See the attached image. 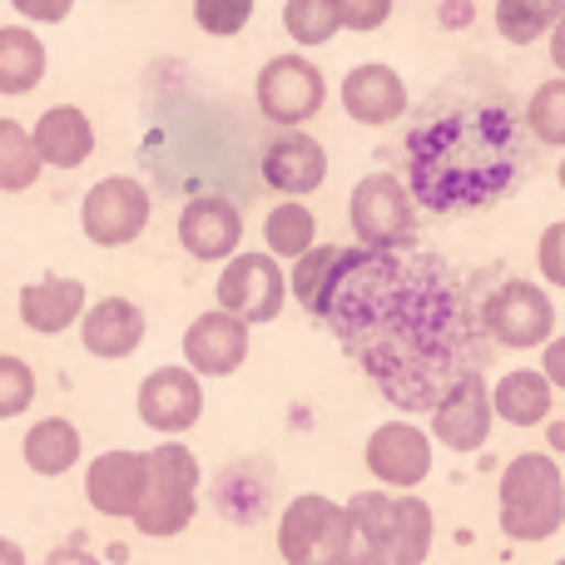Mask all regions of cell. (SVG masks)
<instances>
[{
    "mask_svg": "<svg viewBox=\"0 0 565 565\" xmlns=\"http://www.w3.org/2000/svg\"><path fill=\"white\" fill-rule=\"evenodd\" d=\"M149 487V461L145 451H99L85 467V501L99 511V516L129 521L145 501Z\"/></svg>",
    "mask_w": 565,
    "mask_h": 565,
    "instance_id": "ac0fdd59",
    "label": "cell"
},
{
    "mask_svg": "<svg viewBox=\"0 0 565 565\" xmlns=\"http://www.w3.org/2000/svg\"><path fill=\"white\" fill-rule=\"evenodd\" d=\"M282 30L292 45H328L338 35V6L332 0H282Z\"/></svg>",
    "mask_w": 565,
    "mask_h": 565,
    "instance_id": "1f68e13d",
    "label": "cell"
},
{
    "mask_svg": "<svg viewBox=\"0 0 565 565\" xmlns=\"http://www.w3.org/2000/svg\"><path fill=\"white\" fill-rule=\"evenodd\" d=\"M258 174H264V184L278 189L282 199H308V194H318L322 179H328V149H322L308 129H278L264 145Z\"/></svg>",
    "mask_w": 565,
    "mask_h": 565,
    "instance_id": "5bb4252c",
    "label": "cell"
},
{
    "mask_svg": "<svg viewBox=\"0 0 565 565\" xmlns=\"http://www.w3.org/2000/svg\"><path fill=\"white\" fill-rule=\"evenodd\" d=\"M338 6V25L342 30H358V35H372V30L387 25L392 6L397 0H332Z\"/></svg>",
    "mask_w": 565,
    "mask_h": 565,
    "instance_id": "e575fe53",
    "label": "cell"
},
{
    "mask_svg": "<svg viewBox=\"0 0 565 565\" xmlns=\"http://www.w3.org/2000/svg\"><path fill=\"white\" fill-rule=\"evenodd\" d=\"M135 412L159 437H184L204 417V382L189 367H154L135 392Z\"/></svg>",
    "mask_w": 565,
    "mask_h": 565,
    "instance_id": "4fadbf2b",
    "label": "cell"
},
{
    "mask_svg": "<svg viewBox=\"0 0 565 565\" xmlns=\"http://www.w3.org/2000/svg\"><path fill=\"white\" fill-rule=\"evenodd\" d=\"M10 6L25 20H35V25H60V20L75 10V0H10Z\"/></svg>",
    "mask_w": 565,
    "mask_h": 565,
    "instance_id": "8d00e7d4",
    "label": "cell"
},
{
    "mask_svg": "<svg viewBox=\"0 0 565 565\" xmlns=\"http://www.w3.org/2000/svg\"><path fill=\"white\" fill-rule=\"evenodd\" d=\"M546 441H551V451H556V457H565V422H551Z\"/></svg>",
    "mask_w": 565,
    "mask_h": 565,
    "instance_id": "b9f144b4",
    "label": "cell"
},
{
    "mask_svg": "<svg viewBox=\"0 0 565 565\" xmlns=\"http://www.w3.org/2000/svg\"><path fill=\"white\" fill-rule=\"evenodd\" d=\"M40 154L20 119H0V194H25L40 179Z\"/></svg>",
    "mask_w": 565,
    "mask_h": 565,
    "instance_id": "f546056e",
    "label": "cell"
},
{
    "mask_svg": "<svg viewBox=\"0 0 565 565\" xmlns=\"http://www.w3.org/2000/svg\"><path fill=\"white\" fill-rule=\"evenodd\" d=\"M145 461H149V487L129 521L139 526V536L169 541L179 531H189V521H194L204 471H199V457L184 441H159L154 451H145Z\"/></svg>",
    "mask_w": 565,
    "mask_h": 565,
    "instance_id": "277c9868",
    "label": "cell"
},
{
    "mask_svg": "<svg viewBox=\"0 0 565 565\" xmlns=\"http://www.w3.org/2000/svg\"><path fill=\"white\" fill-rule=\"evenodd\" d=\"M348 224L362 248H412L417 244V204L397 174H367L352 184Z\"/></svg>",
    "mask_w": 565,
    "mask_h": 565,
    "instance_id": "8992f818",
    "label": "cell"
},
{
    "mask_svg": "<svg viewBox=\"0 0 565 565\" xmlns=\"http://www.w3.org/2000/svg\"><path fill=\"white\" fill-rule=\"evenodd\" d=\"M556 184L565 189V159H561V164H556Z\"/></svg>",
    "mask_w": 565,
    "mask_h": 565,
    "instance_id": "7bdbcfd3",
    "label": "cell"
},
{
    "mask_svg": "<svg viewBox=\"0 0 565 565\" xmlns=\"http://www.w3.org/2000/svg\"><path fill=\"white\" fill-rule=\"evenodd\" d=\"M497 526L507 541H526V546H541L565 526V477L556 457L521 451L507 461L497 481Z\"/></svg>",
    "mask_w": 565,
    "mask_h": 565,
    "instance_id": "3957f363",
    "label": "cell"
},
{
    "mask_svg": "<svg viewBox=\"0 0 565 565\" xmlns=\"http://www.w3.org/2000/svg\"><path fill=\"white\" fill-rule=\"evenodd\" d=\"M79 427L70 417H40L35 427L25 431V441H20V451H25V467L35 471V477H65V471H75L79 461Z\"/></svg>",
    "mask_w": 565,
    "mask_h": 565,
    "instance_id": "d4e9b609",
    "label": "cell"
},
{
    "mask_svg": "<svg viewBox=\"0 0 565 565\" xmlns=\"http://www.w3.org/2000/svg\"><path fill=\"white\" fill-rule=\"evenodd\" d=\"M264 244L278 264H292L298 254H308V248L318 244V218H312V209L298 204V199L274 204L264 218Z\"/></svg>",
    "mask_w": 565,
    "mask_h": 565,
    "instance_id": "4316f807",
    "label": "cell"
},
{
    "mask_svg": "<svg viewBox=\"0 0 565 565\" xmlns=\"http://www.w3.org/2000/svg\"><path fill=\"white\" fill-rule=\"evenodd\" d=\"M338 258H342V248H338V244H312L308 254L292 258L288 292L312 312V318H322V302H328L332 278H338Z\"/></svg>",
    "mask_w": 565,
    "mask_h": 565,
    "instance_id": "83f0119b",
    "label": "cell"
},
{
    "mask_svg": "<svg viewBox=\"0 0 565 565\" xmlns=\"http://www.w3.org/2000/svg\"><path fill=\"white\" fill-rule=\"evenodd\" d=\"M342 536H348V511L332 497L302 491L278 516V556L282 565H338Z\"/></svg>",
    "mask_w": 565,
    "mask_h": 565,
    "instance_id": "ba28073f",
    "label": "cell"
},
{
    "mask_svg": "<svg viewBox=\"0 0 565 565\" xmlns=\"http://www.w3.org/2000/svg\"><path fill=\"white\" fill-rule=\"evenodd\" d=\"M536 268H541V282L565 288V218L546 224V234L536 238Z\"/></svg>",
    "mask_w": 565,
    "mask_h": 565,
    "instance_id": "d590c367",
    "label": "cell"
},
{
    "mask_svg": "<svg viewBox=\"0 0 565 565\" xmlns=\"http://www.w3.org/2000/svg\"><path fill=\"white\" fill-rule=\"evenodd\" d=\"M85 308H89V298L79 278H40L20 288V322L30 332H40V338H55V332L75 328Z\"/></svg>",
    "mask_w": 565,
    "mask_h": 565,
    "instance_id": "7402d4cb",
    "label": "cell"
},
{
    "mask_svg": "<svg viewBox=\"0 0 565 565\" xmlns=\"http://www.w3.org/2000/svg\"><path fill=\"white\" fill-rule=\"evenodd\" d=\"M541 377L556 392H565V332H556V338L546 342V352H541Z\"/></svg>",
    "mask_w": 565,
    "mask_h": 565,
    "instance_id": "74e56055",
    "label": "cell"
},
{
    "mask_svg": "<svg viewBox=\"0 0 565 565\" xmlns=\"http://www.w3.org/2000/svg\"><path fill=\"white\" fill-rule=\"evenodd\" d=\"M244 362H248V322H238L224 308H209L189 322L184 367L194 377H234Z\"/></svg>",
    "mask_w": 565,
    "mask_h": 565,
    "instance_id": "2e32d148",
    "label": "cell"
},
{
    "mask_svg": "<svg viewBox=\"0 0 565 565\" xmlns=\"http://www.w3.org/2000/svg\"><path fill=\"white\" fill-rule=\"evenodd\" d=\"M565 15V0H497V35L507 45H536Z\"/></svg>",
    "mask_w": 565,
    "mask_h": 565,
    "instance_id": "f1b7e54d",
    "label": "cell"
},
{
    "mask_svg": "<svg viewBox=\"0 0 565 565\" xmlns=\"http://www.w3.org/2000/svg\"><path fill=\"white\" fill-rule=\"evenodd\" d=\"M338 99H342V109H348V119H358V125H372V129L397 125V119L412 109L407 79H402L392 65H382V60L352 65L348 75H342Z\"/></svg>",
    "mask_w": 565,
    "mask_h": 565,
    "instance_id": "e0dca14e",
    "label": "cell"
},
{
    "mask_svg": "<svg viewBox=\"0 0 565 565\" xmlns=\"http://www.w3.org/2000/svg\"><path fill=\"white\" fill-rule=\"evenodd\" d=\"M30 402H35V372H30V362L15 358V352H0V422L30 412Z\"/></svg>",
    "mask_w": 565,
    "mask_h": 565,
    "instance_id": "d6a6232c",
    "label": "cell"
},
{
    "mask_svg": "<svg viewBox=\"0 0 565 565\" xmlns=\"http://www.w3.org/2000/svg\"><path fill=\"white\" fill-rule=\"evenodd\" d=\"M45 45L25 25H0V95H30L45 79Z\"/></svg>",
    "mask_w": 565,
    "mask_h": 565,
    "instance_id": "484cf974",
    "label": "cell"
},
{
    "mask_svg": "<svg viewBox=\"0 0 565 565\" xmlns=\"http://www.w3.org/2000/svg\"><path fill=\"white\" fill-rule=\"evenodd\" d=\"M179 244L194 264H224L244 244V214L224 194H199L179 214Z\"/></svg>",
    "mask_w": 565,
    "mask_h": 565,
    "instance_id": "9a60e30c",
    "label": "cell"
},
{
    "mask_svg": "<svg viewBox=\"0 0 565 565\" xmlns=\"http://www.w3.org/2000/svg\"><path fill=\"white\" fill-rule=\"evenodd\" d=\"M322 322L402 412L431 407L447 382L481 372V342L461 308L457 274L431 254L348 244Z\"/></svg>",
    "mask_w": 565,
    "mask_h": 565,
    "instance_id": "6da1fadb",
    "label": "cell"
},
{
    "mask_svg": "<svg viewBox=\"0 0 565 565\" xmlns=\"http://www.w3.org/2000/svg\"><path fill=\"white\" fill-rule=\"evenodd\" d=\"M387 507H392V491H358V497L342 501V511H348V536H342L338 565H392Z\"/></svg>",
    "mask_w": 565,
    "mask_h": 565,
    "instance_id": "44dd1931",
    "label": "cell"
},
{
    "mask_svg": "<svg viewBox=\"0 0 565 565\" xmlns=\"http://www.w3.org/2000/svg\"><path fill=\"white\" fill-rule=\"evenodd\" d=\"M149 214H154V199L129 174L99 179V184H89V194L79 199V228H85V238L99 248L135 244L149 228Z\"/></svg>",
    "mask_w": 565,
    "mask_h": 565,
    "instance_id": "9c48e42d",
    "label": "cell"
},
{
    "mask_svg": "<svg viewBox=\"0 0 565 565\" xmlns=\"http://www.w3.org/2000/svg\"><path fill=\"white\" fill-rule=\"evenodd\" d=\"M149 322L145 308L129 298H99L79 312V342H85L89 358L99 362H119V358H135L139 342H145Z\"/></svg>",
    "mask_w": 565,
    "mask_h": 565,
    "instance_id": "d6986e66",
    "label": "cell"
},
{
    "mask_svg": "<svg viewBox=\"0 0 565 565\" xmlns=\"http://www.w3.org/2000/svg\"><path fill=\"white\" fill-rule=\"evenodd\" d=\"M556 565H565V556H561V561H556Z\"/></svg>",
    "mask_w": 565,
    "mask_h": 565,
    "instance_id": "ee69618b",
    "label": "cell"
},
{
    "mask_svg": "<svg viewBox=\"0 0 565 565\" xmlns=\"http://www.w3.org/2000/svg\"><path fill=\"white\" fill-rule=\"evenodd\" d=\"M258 115L278 129H298L328 105V79L312 65L308 55H274L264 70H258Z\"/></svg>",
    "mask_w": 565,
    "mask_h": 565,
    "instance_id": "30bf717a",
    "label": "cell"
},
{
    "mask_svg": "<svg viewBox=\"0 0 565 565\" xmlns=\"http://www.w3.org/2000/svg\"><path fill=\"white\" fill-rule=\"evenodd\" d=\"M551 407H556V387L536 367H516L491 387V417H501L507 427H541L551 422Z\"/></svg>",
    "mask_w": 565,
    "mask_h": 565,
    "instance_id": "cb8c5ba5",
    "label": "cell"
},
{
    "mask_svg": "<svg viewBox=\"0 0 565 565\" xmlns=\"http://www.w3.org/2000/svg\"><path fill=\"white\" fill-rule=\"evenodd\" d=\"M546 45H551V65H556V70H561V75H565V15L556 20V25H551Z\"/></svg>",
    "mask_w": 565,
    "mask_h": 565,
    "instance_id": "ab89813d",
    "label": "cell"
},
{
    "mask_svg": "<svg viewBox=\"0 0 565 565\" xmlns=\"http://www.w3.org/2000/svg\"><path fill=\"white\" fill-rule=\"evenodd\" d=\"M214 308L234 312L248 328H264V322H278L282 302H288V274L274 254H244L238 248L234 258H224L214 282Z\"/></svg>",
    "mask_w": 565,
    "mask_h": 565,
    "instance_id": "52a82bcc",
    "label": "cell"
},
{
    "mask_svg": "<svg viewBox=\"0 0 565 565\" xmlns=\"http://www.w3.org/2000/svg\"><path fill=\"white\" fill-rule=\"evenodd\" d=\"M431 431L427 437L431 441H441V447H451V451H481L487 447V437H491V387H487V377L481 372H461L457 382H447L441 387V397L431 402Z\"/></svg>",
    "mask_w": 565,
    "mask_h": 565,
    "instance_id": "8fae6325",
    "label": "cell"
},
{
    "mask_svg": "<svg viewBox=\"0 0 565 565\" xmlns=\"http://www.w3.org/2000/svg\"><path fill=\"white\" fill-rule=\"evenodd\" d=\"M431 451L437 441L417 422H382L362 447V461L382 491H417L431 477Z\"/></svg>",
    "mask_w": 565,
    "mask_h": 565,
    "instance_id": "7c38bea8",
    "label": "cell"
},
{
    "mask_svg": "<svg viewBox=\"0 0 565 565\" xmlns=\"http://www.w3.org/2000/svg\"><path fill=\"white\" fill-rule=\"evenodd\" d=\"M481 338L497 342V348L511 352H531L546 348L556 338V302H551L546 282L531 278H511L481 302Z\"/></svg>",
    "mask_w": 565,
    "mask_h": 565,
    "instance_id": "5b68a950",
    "label": "cell"
},
{
    "mask_svg": "<svg viewBox=\"0 0 565 565\" xmlns=\"http://www.w3.org/2000/svg\"><path fill=\"white\" fill-rule=\"evenodd\" d=\"M526 169V125L507 95L447 85L407 129V194L431 214H477L516 189Z\"/></svg>",
    "mask_w": 565,
    "mask_h": 565,
    "instance_id": "7a4b0ae2",
    "label": "cell"
},
{
    "mask_svg": "<svg viewBox=\"0 0 565 565\" xmlns=\"http://www.w3.org/2000/svg\"><path fill=\"white\" fill-rule=\"evenodd\" d=\"M0 565H30V561H25V551H20V541L0 536Z\"/></svg>",
    "mask_w": 565,
    "mask_h": 565,
    "instance_id": "60d3db41",
    "label": "cell"
},
{
    "mask_svg": "<svg viewBox=\"0 0 565 565\" xmlns=\"http://www.w3.org/2000/svg\"><path fill=\"white\" fill-rule=\"evenodd\" d=\"M30 145H35L40 164L79 169L95 154V125H89V115L79 105H50L30 129Z\"/></svg>",
    "mask_w": 565,
    "mask_h": 565,
    "instance_id": "ffe728a7",
    "label": "cell"
},
{
    "mask_svg": "<svg viewBox=\"0 0 565 565\" xmlns=\"http://www.w3.org/2000/svg\"><path fill=\"white\" fill-rule=\"evenodd\" d=\"M194 20L204 35L228 40L254 20V0H194Z\"/></svg>",
    "mask_w": 565,
    "mask_h": 565,
    "instance_id": "836d02e7",
    "label": "cell"
},
{
    "mask_svg": "<svg viewBox=\"0 0 565 565\" xmlns=\"http://www.w3.org/2000/svg\"><path fill=\"white\" fill-rule=\"evenodd\" d=\"M437 541V516L417 491H392L387 507V556L392 565H427Z\"/></svg>",
    "mask_w": 565,
    "mask_h": 565,
    "instance_id": "603a6c76",
    "label": "cell"
},
{
    "mask_svg": "<svg viewBox=\"0 0 565 565\" xmlns=\"http://www.w3.org/2000/svg\"><path fill=\"white\" fill-rule=\"evenodd\" d=\"M526 135L536 145H551V149H565V75L536 85V95L526 99Z\"/></svg>",
    "mask_w": 565,
    "mask_h": 565,
    "instance_id": "4dcf8cb0",
    "label": "cell"
},
{
    "mask_svg": "<svg viewBox=\"0 0 565 565\" xmlns=\"http://www.w3.org/2000/svg\"><path fill=\"white\" fill-rule=\"evenodd\" d=\"M45 565H99L89 551H79V546H60V551H50V561Z\"/></svg>",
    "mask_w": 565,
    "mask_h": 565,
    "instance_id": "f35d334b",
    "label": "cell"
}]
</instances>
